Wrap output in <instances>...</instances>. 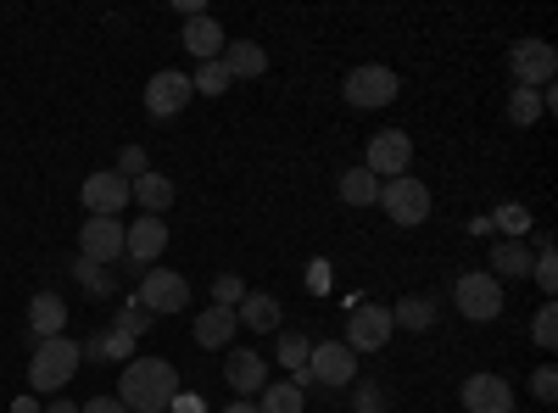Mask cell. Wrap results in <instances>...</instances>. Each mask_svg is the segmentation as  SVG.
Wrapping results in <instances>:
<instances>
[{"label": "cell", "instance_id": "1", "mask_svg": "<svg viewBox=\"0 0 558 413\" xmlns=\"http://www.w3.org/2000/svg\"><path fill=\"white\" fill-rule=\"evenodd\" d=\"M173 397H179V369H173L168 357H129L123 363L118 402L129 413H168Z\"/></svg>", "mask_w": 558, "mask_h": 413}, {"label": "cell", "instance_id": "2", "mask_svg": "<svg viewBox=\"0 0 558 413\" xmlns=\"http://www.w3.org/2000/svg\"><path fill=\"white\" fill-rule=\"evenodd\" d=\"M78 341L68 336H51V341H34V357H28V386L34 391H62L73 375H78Z\"/></svg>", "mask_w": 558, "mask_h": 413}, {"label": "cell", "instance_id": "3", "mask_svg": "<svg viewBox=\"0 0 558 413\" xmlns=\"http://www.w3.org/2000/svg\"><path fill=\"white\" fill-rule=\"evenodd\" d=\"M452 302L463 318H475V325H492V318H502V280H492L486 268H470L452 280Z\"/></svg>", "mask_w": 558, "mask_h": 413}, {"label": "cell", "instance_id": "4", "mask_svg": "<svg viewBox=\"0 0 558 413\" xmlns=\"http://www.w3.org/2000/svg\"><path fill=\"white\" fill-rule=\"evenodd\" d=\"M397 73L391 68H380V62H363V68H352L347 73V84H341V96H347V107H357V112H375V107H391L397 101Z\"/></svg>", "mask_w": 558, "mask_h": 413}, {"label": "cell", "instance_id": "5", "mask_svg": "<svg viewBox=\"0 0 558 413\" xmlns=\"http://www.w3.org/2000/svg\"><path fill=\"white\" fill-rule=\"evenodd\" d=\"M380 207H386V218L397 223V229H413V223H425L430 218V185L425 179H386L380 185Z\"/></svg>", "mask_w": 558, "mask_h": 413}, {"label": "cell", "instance_id": "6", "mask_svg": "<svg viewBox=\"0 0 558 413\" xmlns=\"http://www.w3.org/2000/svg\"><path fill=\"white\" fill-rule=\"evenodd\" d=\"M408 162H413V141L402 129H380V134H368V146H363V168L380 179H402L408 173Z\"/></svg>", "mask_w": 558, "mask_h": 413}, {"label": "cell", "instance_id": "7", "mask_svg": "<svg viewBox=\"0 0 558 413\" xmlns=\"http://www.w3.org/2000/svg\"><path fill=\"white\" fill-rule=\"evenodd\" d=\"M78 202L89 218H123L129 207V179L118 168H101V173H89L84 185H78Z\"/></svg>", "mask_w": 558, "mask_h": 413}, {"label": "cell", "instance_id": "8", "mask_svg": "<svg viewBox=\"0 0 558 413\" xmlns=\"http://www.w3.org/2000/svg\"><path fill=\"white\" fill-rule=\"evenodd\" d=\"M134 302L146 313H184L191 307V286H184L173 268H146L140 274V296Z\"/></svg>", "mask_w": 558, "mask_h": 413}, {"label": "cell", "instance_id": "9", "mask_svg": "<svg viewBox=\"0 0 558 413\" xmlns=\"http://www.w3.org/2000/svg\"><path fill=\"white\" fill-rule=\"evenodd\" d=\"M508 68H514V84L525 89H547L553 73H558V51L547 39H520L514 51H508Z\"/></svg>", "mask_w": 558, "mask_h": 413}, {"label": "cell", "instance_id": "10", "mask_svg": "<svg viewBox=\"0 0 558 413\" xmlns=\"http://www.w3.org/2000/svg\"><path fill=\"white\" fill-rule=\"evenodd\" d=\"M307 380H318V386H357V357L341 347V341H318L313 352H307Z\"/></svg>", "mask_w": 558, "mask_h": 413}, {"label": "cell", "instance_id": "11", "mask_svg": "<svg viewBox=\"0 0 558 413\" xmlns=\"http://www.w3.org/2000/svg\"><path fill=\"white\" fill-rule=\"evenodd\" d=\"M168 252V223L162 218H134V223H123V257L134 263V268H151L157 257Z\"/></svg>", "mask_w": 558, "mask_h": 413}, {"label": "cell", "instance_id": "12", "mask_svg": "<svg viewBox=\"0 0 558 413\" xmlns=\"http://www.w3.org/2000/svg\"><path fill=\"white\" fill-rule=\"evenodd\" d=\"M78 257L84 263H118L123 257V218H89L78 223Z\"/></svg>", "mask_w": 558, "mask_h": 413}, {"label": "cell", "instance_id": "13", "mask_svg": "<svg viewBox=\"0 0 558 413\" xmlns=\"http://www.w3.org/2000/svg\"><path fill=\"white\" fill-rule=\"evenodd\" d=\"M391 330H397V325H391V307H357V313L347 318V341H341V347H347L352 357H357V352H380V347L391 341Z\"/></svg>", "mask_w": 558, "mask_h": 413}, {"label": "cell", "instance_id": "14", "mask_svg": "<svg viewBox=\"0 0 558 413\" xmlns=\"http://www.w3.org/2000/svg\"><path fill=\"white\" fill-rule=\"evenodd\" d=\"M191 73H173V68H162V73H151V84H146V112L151 118H179L184 107H191Z\"/></svg>", "mask_w": 558, "mask_h": 413}, {"label": "cell", "instance_id": "15", "mask_svg": "<svg viewBox=\"0 0 558 413\" xmlns=\"http://www.w3.org/2000/svg\"><path fill=\"white\" fill-rule=\"evenodd\" d=\"M458 402L470 413H508L514 408V386H508L502 375H470L463 391H458Z\"/></svg>", "mask_w": 558, "mask_h": 413}, {"label": "cell", "instance_id": "16", "mask_svg": "<svg viewBox=\"0 0 558 413\" xmlns=\"http://www.w3.org/2000/svg\"><path fill=\"white\" fill-rule=\"evenodd\" d=\"M179 45H184L191 57H202V62H218V57H223V45H229V34H223V23H218V17L196 12V17H184Z\"/></svg>", "mask_w": 558, "mask_h": 413}, {"label": "cell", "instance_id": "17", "mask_svg": "<svg viewBox=\"0 0 558 413\" xmlns=\"http://www.w3.org/2000/svg\"><path fill=\"white\" fill-rule=\"evenodd\" d=\"M218 62H223L229 78H263V73H268V51H263L257 39H229Z\"/></svg>", "mask_w": 558, "mask_h": 413}, {"label": "cell", "instance_id": "18", "mask_svg": "<svg viewBox=\"0 0 558 413\" xmlns=\"http://www.w3.org/2000/svg\"><path fill=\"white\" fill-rule=\"evenodd\" d=\"M223 380L235 386L241 397H257V391L268 386V357H257V352H229V363H223Z\"/></svg>", "mask_w": 558, "mask_h": 413}, {"label": "cell", "instance_id": "19", "mask_svg": "<svg viewBox=\"0 0 558 413\" xmlns=\"http://www.w3.org/2000/svg\"><path fill=\"white\" fill-rule=\"evenodd\" d=\"M62 325H68V302H62L57 291H39V296L28 302V330H34V341L62 336Z\"/></svg>", "mask_w": 558, "mask_h": 413}, {"label": "cell", "instance_id": "20", "mask_svg": "<svg viewBox=\"0 0 558 413\" xmlns=\"http://www.w3.org/2000/svg\"><path fill=\"white\" fill-rule=\"evenodd\" d=\"M129 202H140L151 218H162V212L173 207V179H168V173H140V179H129Z\"/></svg>", "mask_w": 558, "mask_h": 413}, {"label": "cell", "instance_id": "21", "mask_svg": "<svg viewBox=\"0 0 558 413\" xmlns=\"http://www.w3.org/2000/svg\"><path fill=\"white\" fill-rule=\"evenodd\" d=\"M531 263H536V252L525 246V241H492V280H531Z\"/></svg>", "mask_w": 558, "mask_h": 413}, {"label": "cell", "instance_id": "22", "mask_svg": "<svg viewBox=\"0 0 558 413\" xmlns=\"http://www.w3.org/2000/svg\"><path fill=\"white\" fill-rule=\"evenodd\" d=\"M235 325H246V330H279V296L246 291V296L235 302Z\"/></svg>", "mask_w": 558, "mask_h": 413}, {"label": "cell", "instance_id": "23", "mask_svg": "<svg viewBox=\"0 0 558 413\" xmlns=\"http://www.w3.org/2000/svg\"><path fill=\"white\" fill-rule=\"evenodd\" d=\"M241 325H235V307H207V313H196V341L213 352V347H229V336H235Z\"/></svg>", "mask_w": 558, "mask_h": 413}, {"label": "cell", "instance_id": "24", "mask_svg": "<svg viewBox=\"0 0 558 413\" xmlns=\"http://www.w3.org/2000/svg\"><path fill=\"white\" fill-rule=\"evenodd\" d=\"M486 218H492V235H497V241H525V235H531V207H525V202H502V207H492Z\"/></svg>", "mask_w": 558, "mask_h": 413}, {"label": "cell", "instance_id": "25", "mask_svg": "<svg viewBox=\"0 0 558 413\" xmlns=\"http://www.w3.org/2000/svg\"><path fill=\"white\" fill-rule=\"evenodd\" d=\"M341 202H347V207H380V179L368 173L363 162L347 168V173H341Z\"/></svg>", "mask_w": 558, "mask_h": 413}, {"label": "cell", "instance_id": "26", "mask_svg": "<svg viewBox=\"0 0 558 413\" xmlns=\"http://www.w3.org/2000/svg\"><path fill=\"white\" fill-rule=\"evenodd\" d=\"M257 397H263L257 413H302V408H307V397H302L296 380H274V386H263Z\"/></svg>", "mask_w": 558, "mask_h": 413}, {"label": "cell", "instance_id": "27", "mask_svg": "<svg viewBox=\"0 0 558 413\" xmlns=\"http://www.w3.org/2000/svg\"><path fill=\"white\" fill-rule=\"evenodd\" d=\"M307 352H313V341H307V336H296V330H279L274 357H279V363H286V369L296 375V386H307Z\"/></svg>", "mask_w": 558, "mask_h": 413}, {"label": "cell", "instance_id": "28", "mask_svg": "<svg viewBox=\"0 0 558 413\" xmlns=\"http://www.w3.org/2000/svg\"><path fill=\"white\" fill-rule=\"evenodd\" d=\"M391 325H397V330H430V325H436V302H430V296H402V302L391 307Z\"/></svg>", "mask_w": 558, "mask_h": 413}, {"label": "cell", "instance_id": "29", "mask_svg": "<svg viewBox=\"0 0 558 413\" xmlns=\"http://www.w3.org/2000/svg\"><path fill=\"white\" fill-rule=\"evenodd\" d=\"M542 112H547V107H542V89H525V84H514V96H508V118H514L520 129H531Z\"/></svg>", "mask_w": 558, "mask_h": 413}, {"label": "cell", "instance_id": "30", "mask_svg": "<svg viewBox=\"0 0 558 413\" xmlns=\"http://www.w3.org/2000/svg\"><path fill=\"white\" fill-rule=\"evenodd\" d=\"M229 84H235V78L223 73V62H202V68L191 73V89H196V96H223Z\"/></svg>", "mask_w": 558, "mask_h": 413}, {"label": "cell", "instance_id": "31", "mask_svg": "<svg viewBox=\"0 0 558 413\" xmlns=\"http://www.w3.org/2000/svg\"><path fill=\"white\" fill-rule=\"evenodd\" d=\"M73 274H78V286H84L89 296H112V291H118V286H112V274H107L101 263H84V257H78Z\"/></svg>", "mask_w": 558, "mask_h": 413}, {"label": "cell", "instance_id": "32", "mask_svg": "<svg viewBox=\"0 0 558 413\" xmlns=\"http://www.w3.org/2000/svg\"><path fill=\"white\" fill-rule=\"evenodd\" d=\"M531 280L553 296L558 291V257H553V241H542V252H536V263H531Z\"/></svg>", "mask_w": 558, "mask_h": 413}, {"label": "cell", "instance_id": "33", "mask_svg": "<svg viewBox=\"0 0 558 413\" xmlns=\"http://www.w3.org/2000/svg\"><path fill=\"white\" fill-rule=\"evenodd\" d=\"M78 352H84V357H129V352H134V341H129V336H118V330H107L101 341H89V347H78Z\"/></svg>", "mask_w": 558, "mask_h": 413}, {"label": "cell", "instance_id": "34", "mask_svg": "<svg viewBox=\"0 0 558 413\" xmlns=\"http://www.w3.org/2000/svg\"><path fill=\"white\" fill-rule=\"evenodd\" d=\"M246 296V280H241V274H218V280H213V307H235Z\"/></svg>", "mask_w": 558, "mask_h": 413}, {"label": "cell", "instance_id": "35", "mask_svg": "<svg viewBox=\"0 0 558 413\" xmlns=\"http://www.w3.org/2000/svg\"><path fill=\"white\" fill-rule=\"evenodd\" d=\"M531 341L542 347V352H553V341H558V307L547 302L542 313H536V325H531Z\"/></svg>", "mask_w": 558, "mask_h": 413}, {"label": "cell", "instance_id": "36", "mask_svg": "<svg viewBox=\"0 0 558 413\" xmlns=\"http://www.w3.org/2000/svg\"><path fill=\"white\" fill-rule=\"evenodd\" d=\"M112 330L134 341V336H146V330H151V313H146V307H140V302H134L129 313H118V325H112Z\"/></svg>", "mask_w": 558, "mask_h": 413}, {"label": "cell", "instance_id": "37", "mask_svg": "<svg viewBox=\"0 0 558 413\" xmlns=\"http://www.w3.org/2000/svg\"><path fill=\"white\" fill-rule=\"evenodd\" d=\"M352 413H386V391L363 380V386L352 391Z\"/></svg>", "mask_w": 558, "mask_h": 413}, {"label": "cell", "instance_id": "38", "mask_svg": "<svg viewBox=\"0 0 558 413\" xmlns=\"http://www.w3.org/2000/svg\"><path fill=\"white\" fill-rule=\"evenodd\" d=\"M118 173H123V179H140V173H151L146 151H140V146H123V151H118Z\"/></svg>", "mask_w": 558, "mask_h": 413}, {"label": "cell", "instance_id": "39", "mask_svg": "<svg viewBox=\"0 0 558 413\" xmlns=\"http://www.w3.org/2000/svg\"><path fill=\"white\" fill-rule=\"evenodd\" d=\"M531 397H536V402H553V397H558V375H553V363H542V369L531 375Z\"/></svg>", "mask_w": 558, "mask_h": 413}, {"label": "cell", "instance_id": "40", "mask_svg": "<svg viewBox=\"0 0 558 413\" xmlns=\"http://www.w3.org/2000/svg\"><path fill=\"white\" fill-rule=\"evenodd\" d=\"M78 413H129V408H123L118 397H89V402H84Z\"/></svg>", "mask_w": 558, "mask_h": 413}, {"label": "cell", "instance_id": "41", "mask_svg": "<svg viewBox=\"0 0 558 413\" xmlns=\"http://www.w3.org/2000/svg\"><path fill=\"white\" fill-rule=\"evenodd\" d=\"M12 413H39V402H34V397H17V402H12Z\"/></svg>", "mask_w": 558, "mask_h": 413}, {"label": "cell", "instance_id": "42", "mask_svg": "<svg viewBox=\"0 0 558 413\" xmlns=\"http://www.w3.org/2000/svg\"><path fill=\"white\" fill-rule=\"evenodd\" d=\"M39 413H78V402H51V408H39Z\"/></svg>", "mask_w": 558, "mask_h": 413}, {"label": "cell", "instance_id": "43", "mask_svg": "<svg viewBox=\"0 0 558 413\" xmlns=\"http://www.w3.org/2000/svg\"><path fill=\"white\" fill-rule=\"evenodd\" d=\"M223 413H257V402H229Z\"/></svg>", "mask_w": 558, "mask_h": 413}, {"label": "cell", "instance_id": "44", "mask_svg": "<svg viewBox=\"0 0 558 413\" xmlns=\"http://www.w3.org/2000/svg\"><path fill=\"white\" fill-rule=\"evenodd\" d=\"M508 413H520V408H508Z\"/></svg>", "mask_w": 558, "mask_h": 413}]
</instances>
